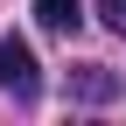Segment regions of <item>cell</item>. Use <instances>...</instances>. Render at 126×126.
<instances>
[{
  "label": "cell",
  "mask_w": 126,
  "mask_h": 126,
  "mask_svg": "<svg viewBox=\"0 0 126 126\" xmlns=\"http://www.w3.org/2000/svg\"><path fill=\"white\" fill-rule=\"evenodd\" d=\"M35 14L56 35H77V28H84V0H35Z\"/></svg>",
  "instance_id": "2"
},
{
  "label": "cell",
  "mask_w": 126,
  "mask_h": 126,
  "mask_svg": "<svg viewBox=\"0 0 126 126\" xmlns=\"http://www.w3.org/2000/svg\"><path fill=\"white\" fill-rule=\"evenodd\" d=\"M77 91H84V98H112V77H105V70H98V63H91V70H84V77H77Z\"/></svg>",
  "instance_id": "3"
},
{
  "label": "cell",
  "mask_w": 126,
  "mask_h": 126,
  "mask_svg": "<svg viewBox=\"0 0 126 126\" xmlns=\"http://www.w3.org/2000/svg\"><path fill=\"white\" fill-rule=\"evenodd\" d=\"M0 91L21 98V105L42 91V63H35V49H28L21 35H0Z\"/></svg>",
  "instance_id": "1"
},
{
  "label": "cell",
  "mask_w": 126,
  "mask_h": 126,
  "mask_svg": "<svg viewBox=\"0 0 126 126\" xmlns=\"http://www.w3.org/2000/svg\"><path fill=\"white\" fill-rule=\"evenodd\" d=\"M98 14H105V28H119V35H126V0H98Z\"/></svg>",
  "instance_id": "4"
}]
</instances>
